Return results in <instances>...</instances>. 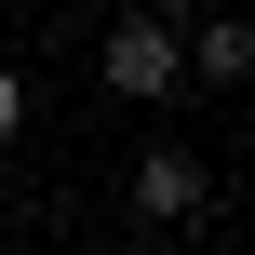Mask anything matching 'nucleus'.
Returning a JSON list of instances; mask_svg holds the SVG:
<instances>
[{"label":"nucleus","mask_w":255,"mask_h":255,"mask_svg":"<svg viewBox=\"0 0 255 255\" xmlns=\"http://www.w3.org/2000/svg\"><path fill=\"white\" fill-rule=\"evenodd\" d=\"M202 202H215L202 148H134V215H148V229H188Z\"/></svg>","instance_id":"2"},{"label":"nucleus","mask_w":255,"mask_h":255,"mask_svg":"<svg viewBox=\"0 0 255 255\" xmlns=\"http://www.w3.org/2000/svg\"><path fill=\"white\" fill-rule=\"evenodd\" d=\"M13 134H27V67L0 54V148H13Z\"/></svg>","instance_id":"4"},{"label":"nucleus","mask_w":255,"mask_h":255,"mask_svg":"<svg viewBox=\"0 0 255 255\" xmlns=\"http://www.w3.org/2000/svg\"><path fill=\"white\" fill-rule=\"evenodd\" d=\"M175 54H188V81H255V27H242V13H215V0L188 13Z\"/></svg>","instance_id":"3"},{"label":"nucleus","mask_w":255,"mask_h":255,"mask_svg":"<svg viewBox=\"0 0 255 255\" xmlns=\"http://www.w3.org/2000/svg\"><path fill=\"white\" fill-rule=\"evenodd\" d=\"M148 13H202V0H148Z\"/></svg>","instance_id":"5"},{"label":"nucleus","mask_w":255,"mask_h":255,"mask_svg":"<svg viewBox=\"0 0 255 255\" xmlns=\"http://www.w3.org/2000/svg\"><path fill=\"white\" fill-rule=\"evenodd\" d=\"M94 67H108V94H175V81H188L175 13H148V0H134V13H108V54H94Z\"/></svg>","instance_id":"1"}]
</instances>
